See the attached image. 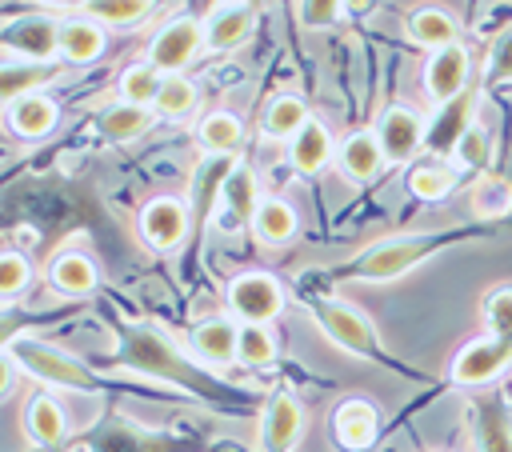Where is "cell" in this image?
<instances>
[{"label": "cell", "instance_id": "obj_1", "mask_svg": "<svg viewBox=\"0 0 512 452\" xmlns=\"http://www.w3.org/2000/svg\"><path fill=\"white\" fill-rule=\"evenodd\" d=\"M456 232H404V236H388L380 244H368L360 256H352L336 280H368V284H388L404 272H412L420 260H428L440 244H448Z\"/></svg>", "mask_w": 512, "mask_h": 452}, {"label": "cell", "instance_id": "obj_2", "mask_svg": "<svg viewBox=\"0 0 512 452\" xmlns=\"http://www.w3.org/2000/svg\"><path fill=\"white\" fill-rule=\"evenodd\" d=\"M8 360H16L28 376L44 380V384H60V388H80V392H96L100 380L92 376V368H84L76 356L44 344V340H8Z\"/></svg>", "mask_w": 512, "mask_h": 452}, {"label": "cell", "instance_id": "obj_3", "mask_svg": "<svg viewBox=\"0 0 512 452\" xmlns=\"http://www.w3.org/2000/svg\"><path fill=\"white\" fill-rule=\"evenodd\" d=\"M308 304V312H312V320H316V328L340 348V352H356V356H380V340H376V328H372V320L360 312V308H352V304H344V300H324V296H308L304 300Z\"/></svg>", "mask_w": 512, "mask_h": 452}, {"label": "cell", "instance_id": "obj_4", "mask_svg": "<svg viewBox=\"0 0 512 452\" xmlns=\"http://www.w3.org/2000/svg\"><path fill=\"white\" fill-rule=\"evenodd\" d=\"M200 52H204V20L172 16L152 32V40L144 48V60L152 68H160L164 76H180V68H188Z\"/></svg>", "mask_w": 512, "mask_h": 452}, {"label": "cell", "instance_id": "obj_5", "mask_svg": "<svg viewBox=\"0 0 512 452\" xmlns=\"http://www.w3.org/2000/svg\"><path fill=\"white\" fill-rule=\"evenodd\" d=\"M224 300L240 324H272L284 312V284L272 272H240L228 280Z\"/></svg>", "mask_w": 512, "mask_h": 452}, {"label": "cell", "instance_id": "obj_6", "mask_svg": "<svg viewBox=\"0 0 512 452\" xmlns=\"http://www.w3.org/2000/svg\"><path fill=\"white\" fill-rule=\"evenodd\" d=\"M4 52L8 60H32V64H56L60 56V20L44 12H24L4 20Z\"/></svg>", "mask_w": 512, "mask_h": 452}, {"label": "cell", "instance_id": "obj_7", "mask_svg": "<svg viewBox=\"0 0 512 452\" xmlns=\"http://www.w3.org/2000/svg\"><path fill=\"white\" fill-rule=\"evenodd\" d=\"M192 228V208L176 196H152L136 216V236L148 252H172Z\"/></svg>", "mask_w": 512, "mask_h": 452}, {"label": "cell", "instance_id": "obj_8", "mask_svg": "<svg viewBox=\"0 0 512 452\" xmlns=\"http://www.w3.org/2000/svg\"><path fill=\"white\" fill-rule=\"evenodd\" d=\"M512 360V340H496V336H480V340H468L452 364H448V380L460 384V388H480L488 380H496Z\"/></svg>", "mask_w": 512, "mask_h": 452}, {"label": "cell", "instance_id": "obj_9", "mask_svg": "<svg viewBox=\"0 0 512 452\" xmlns=\"http://www.w3.org/2000/svg\"><path fill=\"white\" fill-rule=\"evenodd\" d=\"M424 132H428L424 116L404 108V104L384 108L376 120V144H380L388 164H408L416 152H424Z\"/></svg>", "mask_w": 512, "mask_h": 452}, {"label": "cell", "instance_id": "obj_10", "mask_svg": "<svg viewBox=\"0 0 512 452\" xmlns=\"http://www.w3.org/2000/svg\"><path fill=\"white\" fill-rule=\"evenodd\" d=\"M468 76H472V56H468V48H464V44H448V48H440V52H432V56L424 60L420 84H424V96H428V100L448 104V100H456L460 92L472 88Z\"/></svg>", "mask_w": 512, "mask_h": 452}, {"label": "cell", "instance_id": "obj_11", "mask_svg": "<svg viewBox=\"0 0 512 452\" xmlns=\"http://www.w3.org/2000/svg\"><path fill=\"white\" fill-rule=\"evenodd\" d=\"M476 104H480V92H476V88H468V92H460L456 100L440 104V108H436V116L428 120L424 152H428V156H440V160H452V152H456L460 136L476 124V120H472V116H476Z\"/></svg>", "mask_w": 512, "mask_h": 452}, {"label": "cell", "instance_id": "obj_12", "mask_svg": "<svg viewBox=\"0 0 512 452\" xmlns=\"http://www.w3.org/2000/svg\"><path fill=\"white\" fill-rule=\"evenodd\" d=\"M300 436H304V408H300V400L288 388L272 392V400H268V408L260 416V448L264 452H292L300 444Z\"/></svg>", "mask_w": 512, "mask_h": 452}, {"label": "cell", "instance_id": "obj_13", "mask_svg": "<svg viewBox=\"0 0 512 452\" xmlns=\"http://www.w3.org/2000/svg\"><path fill=\"white\" fill-rule=\"evenodd\" d=\"M376 432H380V412H376L372 400L348 396V400L336 404V412H332V440H336L344 452L368 448V444L376 440Z\"/></svg>", "mask_w": 512, "mask_h": 452}, {"label": "cell", "instance_id": "obj_14", "mask_svg": "<svg viewBox=\"0 0 512 452\" xmlns=\"http://www.w3.org/2000/svg\"><path fill=\"white\" fill-rule=\"evenodd\" d=\"M256 28V4H220L204 20V48L208 52H236Z\"/></svg>", "mask_w": 512, "mask_h": 452}, {"label": "cell", "instance_id": "obj_15", "mask_svg": "<svg viewBox=\"0 0 512 452\" xmlns=\"http://www.w3.org/2000/svg\"><path fill=\"white\" fill-rule=\"evenodd\" d=\"M336 172H340V180H348V184H368V180H376L380 172H384V152H380V144H376V132H352V136H344L340 140V148H336Z\"/></svg>", "mask_w": 512, "mask_h": 452}, {"label": "cell", "instance_id": "obj_16", "mask_svg": "<svg viewBox=\"0 0 512 452\" xmlns=\"http://www.w3.org/2000/svg\"><path fill=\"white\" fill-rule=\"evenodd\" d=\"M336 136H332V128L324 124V120H308L304 124V132L288 144V164L300 172V176H316L320 168H328L332 160H336Z\"/></svg>", "mask_w": 512, "mask_h": 452}, {"label": "cell", "instance_id": "obj_17", "mask_svg": "<svg viewBox=\"0 0 512 452\" xmlns=\"http://www.w3.org/2000/svg\"><path fill=\"white\" fill-rule=\"evenodd\" d=\"M20 428H24V436H28L32 444L52 448V444H64V436H68V416H64L60 400H52L48 392H36L32 400H24Z\"/></svg>", "mask_w": 512, "mask_h": 452}, {"label": "cell", "instance_id": "obj_18", "mask_svg": "<svg viewBox=\"0 0 512 452\" xmlns=\"http://www.w3.org/2000/svg\"><path fill=\"white\" fill-rule=\"evenodd\" d=\"M56 120H60V108H56V100L44 96V92L24 96V100H16V104L4 108V124H8V132L20 136V140H44V136L56 128Z\"/></svg>", "mask_w": 512, "mask_h": 452}, {"label": "cell", "instance_id": "obj_19", "mask_svg": "<svg viewBox=\"0 0 512 452\" xmlns=\"http://www.w3.org/2000/svg\"><path fill=\"white\" fill-rule=\"evenodd\" d=\"M236 168H240L236 156H204L200 160V168L192 176V188H188V208H192L196 220H204L216 208V200H224V184Z\"/></svg>", "mask_w": 512, "mask_h": 452}, {"label": "cell", "instance_id": "obj_20", "mask_svg": "<svg viewBox=\"0 0 512 452\" xmlns=\"http://www.w3.org/2000/svg\"><path fill=\"white\" fill-rule=\"evenodd\" d=\"M188 344L196 356H204L212 364H232L236 348H240V320L236 316H208L192 328Z\"/></svg>", "mask_w": 512, "mask_h": 452}, {"label": "cell", "instance_id": "obj_21", "mask_svg": "<svg viewBox=\"0 0 512 452\" xmlns=\"http://www.w3.org/2000/svg\"><path fill=\"white\" fill-rule=\"evenodd\" d=\"M104 48H108V32L96 20H88V16L60 20V60L64 64H76V68L92 64L104 56Z\"/></svg>", "mask_w": 512, "mask_h": 452}, {"label": "cell", "instance_id": "obj_22", "mask_svg": "<svg viewBox=\"0 0 512 452\" xmlns=\"http://www.w3.org/2000/svg\"><path fill=\"white\" fill-rule=\"evenodd\" d=\"M100 284V268L88 252H56L48 260V288L60 296H88Z\"/></svg>", "mask_w": 512, "mask_h": 452}, {"label": "cell", "instance_id": "obj_23", "mask_svg": "<svg viewBox=\"0 0 512 452\" xmlns=\"http://www.w3.org/2000/svg\"><path fill=\"white\" fill-rule=\"evenodd\" d=\"M312 116H308V104L296 96V92H276L268 104H264V112H260V132L268 136V140H296L300 132H304V124H308Z\"/></svg>", "mask_w": 512, "mask_h": 452}, {"label": "cell", "instance_id": "obj_24", "mask_svg": "<svg viewBox=\"0 0 512 452\" xmlns=\"http://www.w3.org/2000/svg\"><path fill=\"white\" fill-rule=\"evenodd\" d=\"M296 228H300V220H296V208H292L288 200H280V196H264V200H260V208H256V216H252V236H256L264 248H284V244H292V240H296Z\"/></svg>", "mask_w": 512, "mask_h": 452}, {"label": "cell", "instance_id": "obj_25", "mask_svg": "<svg viewBox=\"0 0 512 452\" xmlns=\"http://www.w3.org/2000/svg\"><path fill=\"white\" fill-rule=\"evenodd\" d=\"M404 32H408L412 44H420V48H428V52H440V48H448V44H460V24H456V16L444 12V8H416V12L408 16Z\"/></svg>", "mask_w": 512, "mask_h": 452}, {"label": "cell", "instance_id": "obj_26", "mask_svg": "<svg viewBox=\"0 0 512 452\" xmlns=\"http://www.w3.org/2000/svg\"><path fill=\"white\" fill-rule=\"evenodd\" d=\"M60 72L56 64H32V60H4L0 68V96H4V108L24 100V96H36L44 84H52Z\"/></svg>", "mask_w": 512, "mask_h": 452}, {"label": "cell", "instance_id": "obj_27", "mask_svg": "<svg viewBox=\"0 0 512 452\" xmlns=\"http://www.w3.org/2000/svg\"><path fill=\"white\" fill-rule=\"evenodd\" d=\"M196 140L204 148V156H236L240 144H244V120L228 108H216L200 120L196 128Z\"/></svg>", "mask_w": 512, "mask_h": 452}, {"label": "cell", "instance_id": "obj_28", "mask_svg": "<svg viewBox=\"0 0 512 452\" xmlns=\"http://www.w3.org/2000/svg\"><path fill=\"white\" fill-rule=\"evenodd\" d=\"M152 116H156L152 108H136V104L116 100V104H108V108L100 112L96 128H100L104 140H112V144H128V140H140V136L152 128Z\"/></svg>", "mask_w": 512, "mask_h": 452}, {"label": "cell", "instance_id": "obj_29", "mask_svg": "<svg viewBox=\"0 0 512 452\" xmlns=\"http://www.w3.org/2000/svg\"><path fill=\"white\" fill-rule=\"evenodd\" d=\"M160 84H164V72L152 68L148 60H136V64H128V68L120 72V80H116V96H120L124 104L152 108L156 96H160Z\"/></svg>", "mask_w": 512, "mask_h": 452}, {"label": "cell", "instance_id": "obj_30", "mask_svg": "<svg viewBox=\"0 0 512 452\" xmlns=\"http://www.w3.org/2000/svg\"><path fill=\"white\" fill-rule=\"evenodd\" d=\"M156 12L152 0H92L84 4V16L96 20L100 28H136Z\"/></svg>", "mask_w": 512, "mask_h": 452}, {"label": "cell", "instance_id": "obj_31", "mask_svg": "<svg viewBox=\"0 0 512 452\" xmlns=\"http://www.w3.org/2000/svg\"><path fill=\"white\" fill-rule=\"evenodd\" d=\"M196 108H200L196 84H192L188 76H164L152 112H156L160 120H188V116H196Z\"/></svg>", "mask_w": 512, "mask_h": 452}, {"label": "cell", "instance_id": "obj_32", "mask_svg": "<svg viewBox=\"0 0 512 452\" xmlns=\"http://www.w3.org/2000/svg\"><path fill=\"white\" fill-rule=\"evenodd\" d=\"M456 184V168L448 160H432V164H416L408 176H404V188L416 196V200H440L448 196Z\"/></svg>", "mask_w": 512, "mask_h": 452}, {"label": "cell", "instance_id": "obj_33", "mask_svg": "<svg viewBox=\"0 0 512 452\" xmlns=\"http://www.w3.org/2000/svg\"><path fill=\"white\" fill-rule=\"evenodd\" d=\"M260 192H256V176L248 172V168H236L232 176H228V184H224V208H228V216L236 220V224H252V216H256V208H260Z\"/></svg>", "mask_w": 512, "mask_h": 452}, {"label": "cell", "instance_id": "obj_34", "mask_svg": "<svg viewBox=\"0 0 512 452\" xmlns=\"http://www.w3.org/2000/svg\"><path fill=\"white\" fill-rule=\"evenodd\" d=\"M452 168H464V172H476V176H484L488 172V164H492V132L484 128V124H472L464 136H460V144H456V152H452V160H448Z\"/></svg>", "mask_w": 512, "mask_h": 452}, {"label": "cell", "instance_id": "obj_35", "mask_svg": "<svg viewBox=\"0 0 512 452\" xmlns=\"http://www.w3.org/2000/svg\"><path fill=\"white\" fill-rule=\"evenodd\" d=\"M272 360H276V336L268 332V324H240L236 364H244V368H268Z\"/></svg>", "mask_w": 512, "mask_h": 452}, {"label": "cell", "instance_id": "obj_36", "mask_svg": "<svg viewBox=\"0 0 512 452\" xmlns=\"http://www.w3.org/2000/svg\"><path fill=\"white\" fill-rule=\"evenodd\" d=\"M480 316H484L488 336H496V340H512V284H496V288H488Z\"/></svg>", "mask_w": 512, "mask_h": 452}, {"label": "cell", "instance_id": "obj_37", "mask_svg": "<svg viewBox=\"0 0 512 452\" xmlns=\"http://www.w3.org/2000/svg\"><path fill=\"white\" fill-rule=\"evenodd\" d=\"M512 208V188L496 176H480V184L472 188V212L476 216H504Z\"/></svg>", "mask_w": 512, "mask_h": 452}, {"label": "cell", "instance_id": "obj_38", "mask_svg": "<svg viewBox=\"0 0 512 452\" xmlns=\"http://www.w3.org/2000/svg\"><path fill=\"white\" fill-rule=\"evenodd\" d=\"M28 288H32V260H28L24 252L8 248V252L0 256V292H4V300H16V296L28 292Z\"/></svg>", "mask_w": 512, "mask_h": 452}, {"label": "cell", "instance_id": "obj_39", "mask_svg": "<svg viewBox=\"0 0 512 452\" xmlns=\"http://www.w3.org/2000/svg\"><path fill=\"white\" fill-rule=\"evenodd\" d=\"M292 12H296V24H300V28L316 32V28L340 24L344 4H340V0H300V4H292Z\"/></svg>", "mask_w": 512, "mask_h": 452}, {"label": "cell", "instance_id": "obj_40", "mask_svg": "<svg viewBox=\"0 0 512 452\" xmlns=\"http://www.w3.org/2000/svg\"><path fill=\"white\" fill-rule=\"evenodd\" d=\"M488 80H512V28L492 40V52H488Z\"/></svg>", "mask_w": 512, "mask_h": 452}]
</instances>
